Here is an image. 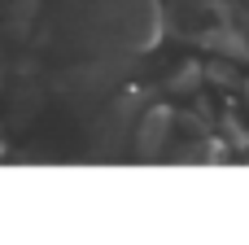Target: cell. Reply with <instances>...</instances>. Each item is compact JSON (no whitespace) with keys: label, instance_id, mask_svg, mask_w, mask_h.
<instances>
[{"label":"cell","instance_id":"277c9868","mask_svg":"<svg viewBox=\"0 0 249 245\" xmlns=\"http://www.w3.org/2000/svg\"><path fill=\"white\" fill-rule=\"evenodd\" d=\"M232 22H236V31H241V48H245V61H249V9L232 13Z\"/></svg>","mask_w":249,"mask_h":245},{"label":"cell","instance_id":"5b68a950","mask_svg":"<svg viewBox=\"0 0 249 245\" xmlns=\"http://www.w3.org/2000/svg\"><path fill=\"white\" fill-rule=\"evenodd\" d=\"M245 96H249V83H245ZM245 105H249V101H245Z\"/></svg>","mask_w":249,"mask_h":245},{"label":"cell","instance_id":"6da1fadb","mask_svg":"<svg viewBox=\"0 0 249 245\" xmlns=\"http://www.w3.org/2000/svg\"><path fill=\"white\" fill-rule=\"evenodd\" d=\"M162 35L158 0H83L79 4V39L96 57H131L153 48Z\"/></svg>","mask_w":249,"mask_h":245},{"label":"cell","instance_id":"3957f363","mask_svg":"<svg viewBox=\"0 0 249 245\" xmlns=\"http://www.w3.org/2000/svg\"><path fill=\"white\" fill-rule=\"evenodd\" d=\"M171 136H175V110L171 105H149L131 123V149H136V158H158Z\"/></svg>","mask_w":249,"mask_h":245},{"label":"cell","instance_id":"7a4b0ae2","mask_svg":"<svg viewBox=\"0 0 249 245\" xmlns=\"http://www.w3.org/2000/svg\"><path fill=\"white\" fill-rule=\"evenodd\" d=\"M228 22H232V9L223 0H166L162 4V26L197 44H210V35Z\"/></svg>","mask_w":249,"mask_h":245}]
</instances>
